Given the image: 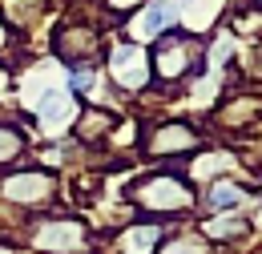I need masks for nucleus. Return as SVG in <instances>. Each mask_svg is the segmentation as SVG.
Masks as SVG:
<instances>
[{"label":"nucleus","instance_id":"1","mask_svg":"<svg viewBox=\"0 0 262 254\" xmlns=\"http://www.w3.org/2000/svg\"><path fill=\"white\" fill-rule=\"evenodd\" d=\"M113 73H117L121 85H141L145 81V57H141V49H133V45L117 49L113 53Z\"/></svg>","mask_w":262,"mask_h":254},{"label":"nucleus","instance_id":"2","mask_svg":"<svg viewBox=\"0 0 262 254\" xmlns=\"http://www.w3.org/2000/svg\"><path fill=\"white\" fill-rule=\"evenodd\" d=\"M69 113H73V105H69V97L57 93V89H49V93L36 101V117H40V121H49V125L69 121Z\"/></svg>","mask_w":262,"mask_h":254},{"label":"nucleus","instance_id":"3","mask_svg":"<svg viewBox=\"0 0 262 254\" xmlns=\"http://www.w3.org/2000/svg\"><path fill=\"white\" fill-rule=\"evenodd\" d=\"M141 202H145V206H182L186 194H182L178 182H154V186L141 190Z\"/></svg>","mask_w":262,"mask_h":254},{"label":"nucleus","instance_id":"4","mask_svg":"<svg viewBox=\"0 0 262 254\" xmlns=\"http://www.w3.org/2000/svg\"><path fill=\"white\" fill-rule=\"evenodd\" d=\"M173 16H178V4H173V0H154V4H149V12H145V20H141V29L154 36V32L169 29V25H173Z\"/></svg>","mask_w":262,"mask_h":254},{"label":"nucleus","instance_id":"5","mask_svg":"<svg viewBox=\"0 0 262 254\" xmlns=\"http://www.w3.org/2000/svg\"><path fill=\"white\" fill-rule=\"evenodd\" d=\"M45 190H49V182L36 178V174H20V178H8V182H4V194H8V198H20V202H25V198H40Z\"/></svg>","mask_w":262,"mask_h":254},{"label":"nucleus","instance_id":"6","mask_svg":"<svg viewBox=\"0 0 262 254\" xmlns=\"http://www.w3.org/2000/svg\"><path fill=\"white\" fill-rule=\"evenodd\" d=\"M81 242V230H73V226H49L45 234H40V246H61V250H69V246H77Z\"/></svg>","mask_w":262,"mask_h":254},{"label":"nucleus","instance_id":"7","mask_svg":"<svg viewBox=\"0 0 262 254\" xmlns=\"http://www.w3.org/2000/svg\"><path fill=\"white\" fill-rule=\"evenodd\" d=\"M238 202H242V190H238V186H226V182H222V186L210 190V206H214V210H234Z\"/></svg>","mask_w":262,"mask_h":254},{"label":"nucleus","instance_id":"8","mask_svg":"<svg viewBox=\"0 0 262 254\" xmlns=\"http://www.w3.org/2000/svg\"><path fill=\"white\" fill-rule=\"evenodd\" d=\"M154 238H158V230H137V234H129V254H145Z\"/></svg>","mask_w":262,"mask_h":254},{"label":"nucleus","instance_id":"9","mask_svg":"<svg viewBox=\"0 0 262 254\" xmlns=\"http://www.w3.org/2000/svg\"><path fill=\"white\" fill-rule=\"evenodd\" d=\"M178 145H190V133H162L158 137V150H178Z\"/></svg>","mask_w":262,"mask_h":254},{"label":"nucleus","instance_id":"10","mask_svg":"<svg viewBox=\"0 0 262 254\" xmlns=\"http://www.w3.org/2000/svg\"><path fill=\"white\" fill-rule=\"evenodd\" d=\"M210 234H218V238H226V234H242V222H234V218H222V222H214Z\"/></svg>","mask_w":262,"mask_h":254},{"label":"nucleus","instance_id":"11","mask_svg":"<svg viewBox=\"0 0 262 254\" xmlns=\"http://www.w3.org/2000/svg\"><path fill=\"white\" fill-rule=\"evenodd\" d=\"M162 254H202V246H198L194 238H190V242H169Z\"/></svg>","mask_w":262,"mask_h":254},{"label":"nucleus","instance_id":"12","mask_svg":"<svg viewBox=\"0 0 262 254\" xmlns=\"http://www.w3.org/2000/svg\"><path fill=\"white\" fill-rule=\"evenodd\" d=\"M89 81H93V77H89V69H73V73H69V85H73L77 93H81V89H85Z\"/></svg>","mask_w":262,"mask_h":254}]
</instances>
